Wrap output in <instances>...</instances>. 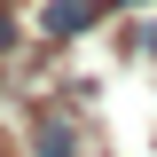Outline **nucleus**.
I'll return each instance as SVG.
<instances>
[{"instance_id": "1", "label": "nucleus", "mask_w": 157, "mask_h": 157, "mask_svg": "<svg viewBox=\"0 0 157 157\" xmlns=\"http://www.w3.org/2000/svg\"><path fill=\"white\" fill-rule=\"evenodd\" d=\"M39 32H47V39L86 32V0H47V8H39Z\"/></svg>"}, {"instance_id": "2", "label": "nucleus", "mask_w": 157, "mask_h": 157, "mask_svg": "<svg viewBox=\"0 0 157 157\" xmlns=\"http://www.w3.org/2000/svg\"><path fill=\"white\" fill-rule=\"evenodd\" d=\"M39 157H78V134H71V118H39Z\"/></svg>"}, {"instance_id": "3", "label": "nucleus", "mask_w": 157, "mask_h": 157, "mask_svg": "<svg viewBox=\"0 0 157 157\" xmlns=\"http://www.w3.org/2000/svg\"><path fill=\"white\" fill-rule=\"evenodd\" d=\"M8 47H16V24H8V16H0V55H8Z\"/></svg>"}]
</instances>
